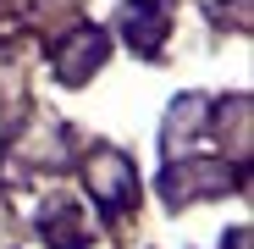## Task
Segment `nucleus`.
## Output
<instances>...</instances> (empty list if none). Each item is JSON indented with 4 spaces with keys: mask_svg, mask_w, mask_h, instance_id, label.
I'll return each mask as SVG.
<instances>
[{
    "mask_svg": "<svg viewBox=\"0 0 254 249\" xmlns=\"http://www.w3.org/2000/svg\"><path fill=\"white\" fill-rule=\"evenodd\" d=\"M133 188H138V172L127 166V155H116V150H94V161H89V194L105 205V211L116 216L127 199H133Z\"/></svg>",
    "mask_w": 254,
    "mask_h": 249,
    "instance_id": "nucleus-1",
    "label": "nucleus"
},
{
    "mask_svg": "<svg viewBox=\"0 0 254 249\" xmlns=\"http://www.w3.org/2000/svg\"><path fill=\"white\" fill-rule=\"evenodd\" d=\"M227 183H232V172L221 161H183L166 172V199L183 205V199H199V194H221Z\"/></svg>",
    "mask_w": 254,
    "mask_h": 249,
    "instance_id": "nucleus-2",
    "label": "nucleus"
},
{
    "mask_svg": "<svg viewBox=\"0 0 254 249\" xmlns=\"http://www.w3.org/2000/svg\"><path fill=\"white\" fill-rule=\"evenodd\" d=\"M100 61H105V33L100 28H77L61 45V56H56V78L61 83H83L89 72H100Z\"/></svg>",
    "mask_w": 254,
    "mask_h": 249,
    "instance_id": "nucleus-3",
    "label": "nucleus"
},
{
    "mask_svg": "<svg viewBox=\"0 0 254 249\" xmlns=\"http://www.w3.org/2000/svg\"><path fill=\"white\" fill-rule=\"evenodd\" d=\"M122 33H127V45H138L144 56H155L160 39H166V11L155 0H133V6L122 11Z\"/></svg>",
    "mask_w": 254,
    "mask_h": 249,
    "instance_id": "nucleus-4",
    "label": "nucleus"
},
{
    "mask_svg": "<svg viewBox=\"0 0 254 249\" xmlns=\"http://www.w3.org/2000/svg\"><path fill=\"white\" fill-rule=\"evenodd\" d=\"M199 116H204V100L199 94H183L177 105H172V116H166V150H183L188 139H193V128H199Z\"/></svg>",
    "mask_w": 254,
    "mask_h": 249,
    "instance_id": "nucleus-5",
    "label": "nucleus"
}]
</instances>
